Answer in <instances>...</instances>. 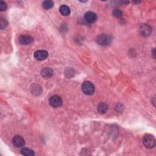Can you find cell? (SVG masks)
<instances>
[{
    "label": "cell",
    "mask_w": 156,
    "mask_h": 156,
    "mask_svg": "<svg viewBox=\"0 0 156 156\" xmlns=\"http://www.w3.org/2000/svg\"><path fill=\"white\" fill-rule=\"evenodd\" d=\"M112 37L107 34H101L96 38V42L101 46H107L112 43Z\"/></svg>",
    "instance_id": "cell-1"
},
{
    "label": "cell",
    "mask_w": 156,
    "mask_h": 156,
    "mask_svg": "<svg viewBox=\"0 0 156 156\" xmlns=\"http://www.w3.org/2000/svg\"><path fill=\"white\" fill-rule=\"evenodd\" d=\"M82 90L87 95H92L95 92V86L90 81L84 82L82 85Z\"/></svg>",
    "instance_id": "cell-2"
},
{
    "label": "cell",
    "mask_w": 156,
    "mask_h": 156,
    "mask_svg": "<svg viewBox=\"0 0 156 156\" xmlns=\"http://www.w3.org/2000/svg\"><path fill=\"white\" fill-rule=\"evenodd\" d=\"M143 145L148 148H152L155 146L156 141L154 137L152 135L148 134L146 135L143 138Z\"/></svg>",
    "instance_id": "cell-3"
},
{
    "label": "cell",
    "mask_w": 156,
    "mask_h": 156,
    "mask_svg": "<svg viewBox=\"0 0 156 156\" xmlns=\"http://www.w3.org/2000/svg\"><path fill=\"white\" fill-rule=\"evenodd\" d=\"M49 104L53 107H59L62 104V100L59 96L54 95L50 97L49 100Z\"/></svg>",
    "instance_id": "cell-4"
},
{
    "label": "cell",
    "mask_w": 156,
    "mask_h": 156,
    "mask_svg": "<svg viewBox=\"0 0 156 156\" xmlns=\"http://www.w3.org/2000/svg\"><path fill=\"white\" fill-rule=\"evenodd\" d=\"M140 34L143 37H148L151 34L152 28L148 24H143L141 25L139 29Z\"/></svg>",
    "instance_id": "cell-5"
},
{
    "label": "cell",
    "mask_w": 156,
    "mask_h": 156,
    "mask_svg": "<svg viewBox=\"0 0 156 156\" xmlns=\"http://www.w3.org/2000/svg\"><path fill=\"white\" fill-rule=\"evenodd\" d=\"M48 53L45 50L36 51L34 54V58L37 61L45 60V59L48 57Z\"/></svg>",
    "instance_id": "cell-6"
},
{
    "label": "cell",
    "mask_w": 156,
    "mask_h": 156,
    "mask_svg": "<svg viewBox=\"0 0 156 156\" xmlns=\"http://www.w3.org/2000/svg\"><path fill=\"white\" fill-rule=\"evenodd\" d=\"M19 43L23 45H28L33 42L34 39L32 37L28 35H23L19 37L18 38Z\"/></svg>",
    "instance_id": "cell-7"
},
{
    "label": "cell",
    "mask_w": 156,
    "mask_h": 156,
    "mask_svg": "<svg viewBox=\"0 0 156 156\" xmlns=\"http://www.w3.org/2000/svg\"><path fill=\"white\" fill-rule=\"evenodd\" d=\"M85 20L89 23H93L97 20L96 14L92 11L87 12L84 15Z\"/></svg>",
    "instance_id": "cell-8"
},
{
    "label": "cell",
    "mask_w": 156,
    "mask_h": 156,
    "mask_svg": "<svg viewBox=\"0 0 156 156\" xmlns=\"http://www.w3.org/2000/svg\"><path fill=\"white\" fill-rule=\"evenodd\" d=\"M13 145L17 148H22L25 146V142L23 138L20 136H16L12 139Z\"/></svg>",
    "instance_id": "cell-9"
},
{
    "label": "cell",
    "mask_w": 156,
    "mask_h": 156,
    "mask_svg": "<svg viewBox=\"0 0 156 156\" xmlns=\"http://www.w3.org/2000/svg\"><path fill=\"white\" fill-rule=\"evenodd\" d=\"M41 75L44 78L46 79L50 78L53 75V71L49 67L44 68L41 71Z\"/></svg>",
    "instance_id": "cell-10"
},
{
    "label": "cell",
    "mask_w": 156,
    "mask_h": 156,
    "mask_svg": "<svg viewBox=\"0 0 156 156\" xmlns=\"http://www.w3.org/2000/svg\"><path fill=\"white\" fill-rule=\"evenodd\" d=\"M31 93L34 95H36V96L40 95L42 92L41 87L39 85L36 84H34L31 86Z\"/></svg>",
    "instance_id": "cell-11"
},
{
    "label": "cell",
    "mask_w": 156,
    "mask_h": 156,
    "mask_svg": "<svg viewBox=\"0 0 156 156\" xmlns=\"http://www.w3.org/2000/svg\"><path fill=\"white\" fill-rule=\"evenodd\" d=\"M108 105L105 102H101L98 106V110L100 114H104L108 110Z\"/></svg>",
    "instance_id": "cell-12"
},
{
    "label": "cell",
    "mask_w": 156,
    "mask_h": 156,
    "mask_svg": "<svg viewBox=\"0 0 156 156\" xmlns=\"http://www.w3.org/2000/svg\"><path fill=\"white\" fill-rule=\"evenodd\" d=\"M59 11H60L61 14L64 16H68L70 14V7L66 5L61 6L60 7V9H59Z\"/></svg>",
    "instance_id": "cell-13"
},
{
    "label": "cell",
    "mask_w": 156,
    "mask_h": 156,
    "mask_svg": "<svg viewBox=\"0 0 156 156\" xmlns=\"http://www.w3.org/2000/svg\"><path fill=\"white\" fill-rule=\"evenodd\" d=\"M42 6L44 9H50L54 6V2L53 1H51V0H47V1L43 2Z\"/></svg>",
    "instance_id": "cell-14"
},
{
    "label": "cell",
    "mask_w": 156,
    "mask_h": 156,
    "mask_svg": "<svg viewBox=\"0 0 156 156\" xmlns=\"http://www.w3.org/2000/svg\"><path fill=\"white\" fill-rule=\"evenodd\" d=\"M21 154L27 156H33L35 155L34 151L31 149H29V148H23L21 150Z\"/></svg>",
    "instance_id": "cell-15"
},
{
    "label": "cell",
    "mask_w": 156,
    "mask_h": 156,
    "mask_svg": "<svg viewBox=\"0 0 156 156\" xmlns=\"http://www.w3.org/2000/svg\"><path fill=\"white\" fill-rule=\"evenodd\" d=\"M75 70H74L71 68H67L65 70V75L66 77H67L68 78H70L74 76V75H75Z\"/></svg>",
    "instance_id": "cell-16"
},
{
    "label": "cell",
    "mask_w": 156,
    "mask_h": 156,
    "mask_svg": "<svg viewBox=\"0 0 156 156\" xmlns=\"http://www.w3.org/2000/svg\"><path fill=\"white\" fill-rule=\"evenodd\" d=\"M112 14L114 17L116 18H120L123 16V12L120 9H116L114 10V11L112 12Z\"/></svg>",
    "instance_id": "cell-17"
},
{
    "label": "cell",
    "mask_w": 156,
    "mask_h": 156,
    "mask_svg": "<svg viewBox=\"0 0 156 156\" xmlns=\"http://www.w3.org/2000/svg\"><path fill=\"white\" fill-rule=\"evenodd\" d=\"M7 25H8L7 21L5 18H1V20H0V28H1V29H4L6 28Z\"/></svg>",
    "instance_id": "cell-18"
},
{
    "label": "cell",
    "mask_w": 156,
    "mask_h": 156,
    "mask_svg": "<svg viewBox=\"0 0 156 156\" xmlns=\"http://www.w3.org/2000/svg\"><path fill=\"white\" fill-rule=\"evenodd\" d=\"M7 9V4L4 1H1L0 3V10L1 11H4Z\"/></svg>",
    "instance_id": "cell-19"
},
{
    "label": "cell",
    "mask_w": 156,
    "mask_h": 156,
    "mask_svg": "<svg viewBox=\"0 0 156 156\" xmlns=\"http://www.w3.org/2000/svg\"><path fill=\"white\" fill-rule=\"evenodd\" d=\"M155 49H154V50H153V54H152V55H153V57H154V59L155 58Z\"/></svg>",
    "instance_id": "cell-20"
}]
</instances>
